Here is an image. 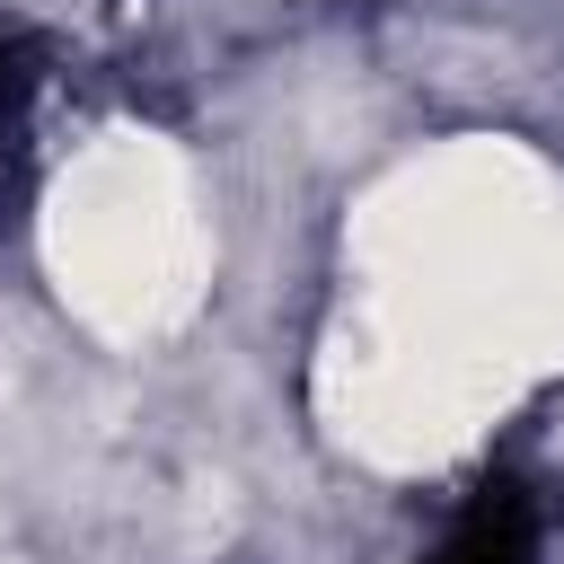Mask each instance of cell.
Instances as JSON below:
<instances>
[{"instance_id": "cell-1", "label": "cell", "mask_w": 564, "mask_h": 564, "mask_svg": "<svg viewBox=\"0 0 564 564\" xmlns=\"http://www.w3.org/2000/svg\"><path fill=\"white\" fill-rule=\"evenodd\" d=\"M432 564H529V511H520V494H485L449 529V546Z\"/></svg>"}, {"instance_id": "cell-2", "label": "cell", "mask_w": 564, "mask_h": 564, "mask_svg": "<svg viewBox=\"0 0 564 564\" xmlns=\"http://www.w3.org/2000/svg\"><path fill=\"white\" fill-rule=\"evenodd\" d=\"M0 141H9V88H0Z\"/></svg>"}]
</instances>
